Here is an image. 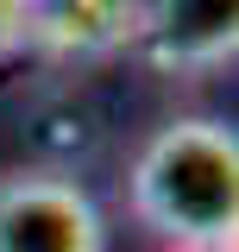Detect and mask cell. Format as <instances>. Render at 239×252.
<instances>
[{
  "instance_id": "cell-1",
  "label": "cell",
  "mask_w": 239,
  "mask_h": 252,
  "mask_svg": "<svg viewBox=\"0 0 239 252\" xmlns=\"http://www.w3.org/2000/svg\"><path fill=\"white\" fill-rule=\"evenodd\" d=\"M126 202L145 233L170 240L177 252L239 240V132L208 114L157 126L132 158Z\"/></svg>"
},
{
  "instance_id": "cell-2",
  "label": "cell",
  "mask_w": 239,
  "mask_h": 252,
  "mask_svg": "<svg viewBox=\"0 0 239 252\" xmlns=\"http://www.w3.org/2000/svg\"><path fill=\"white\" fill-rule=\"evenodd\" d=\"M0 252H107V215L63 170H6Z\"/></svg>"
},
{
  "instance_id": "cell-3",
  "label": "cell",
  "mask_w": 239,
  "mask_h": 252,
  "mask_svg": "<svg viewBox=\"0 0 239 252\" xmlns=\"http://www.w3.org/2000/svg\"><path fill=\"white\" fill-rule=\"evenodd\" d=\"M132 51L164 76L220 69L239 51V0H139Z\"/></svg>"
},
{
  "instance_id": "cell-4",
  "label": "cell",
  "mask_w": 239,
  "mask_h": 252,
  "mask_svg": "<svg viewBox=\"0 0 239 252\" xmlns=\"http://www.w3.org/2000/svg\"><path fill=\"white\" fill-rule=\"evenodd\" d=\"M132 38L139 0H26V51L51 63H107Z\"/></svg>"
},
{
  "instance_id": "cell-5",
  "label": "cell",
  "mask_w": 239,
  "mask_h": 252,
  "mask_svg": "<svg viewBox=\"0 0 239 252\" xmlns=\"http://www.w3.org/2000/svg\"><path fill=\"white\" fill-rule=\"evenodd\" d=\"M26 51V0H0V63Z\"/></svg>"
},
{
  "instance_id": "cell-6",
  "label": "cell",
  "mask_w": 239,
  "mask_h": 252,
  "mask_svg": "<svg viewBox=\"0 0 239 252\" xmlns=\"http://www.w3.org/2000/svg\"><path fill=\"white\" fill-rule=\"evenodd\" d=\"M182 252H239V240H208V246H182Z\"/></svg>"
}]
</instances>
